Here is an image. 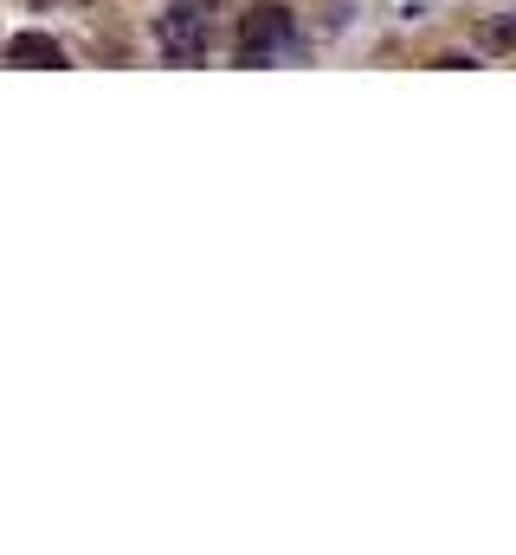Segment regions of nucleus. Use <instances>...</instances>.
<instances>
[{"mask_svg": "<svg viewBox=\"0 0 516 555\" xmlns=\"http://www.w3.org/2000/svg\"><path fill=\"white\" fill-rule=\"evenodd\" d=\"M291 39H297V20H291V7H253L246 20H240V39H233V59L240 65H278L284 52H291Z\"/></svg>", "mask_w": 516, "mask_h": 555, "instance_id": "f257e3e1", "label": "nucleus"}, {"mask_svg": "<svg viewBox=\"0 0 516 555\" xmlns=\"http://www.w3.org/2000/svg\"><path fill=\"white\" fill-rule=\"evenodd\" d=\"M155 39H162V52H168L175 65H201V59H207V26H201L194 7L162 13V20H155Z\"/></svg>", "mask_w": 516, "mask_h": 555, "instance_id": "f03ea898", "label": "nucleus"}, {"mask_svg": "<svg viewBox=\"0 0 516 555\" xmlns=\"http://www.w3.org/2000/svg\"><path fill=\"white\" fill-rule=\"evenodd\" d=\"M7 65H39V72H65V65H72V52H65L59 39H46V33H13V39H7Z\"/></svg>", "mask_w": 516, "mask_h": 555, "instance_id": "7ed1b4c3", "label": "nucleus"}, {"mask_svg": "<svg viewBox=\"0 0 516 555\" xmlns=\"http://www.w3.org/2000/svg\"><path fill=\"white\" fill-rule=\"evenodd\" d=\"M485 46L491 52H516V20H491L485 26Z\"/></svg>", "mask_w": 516, "mask_h": 555, "instance_id": "20e7f679", "label": "nucleus"}, {"mask_svg": "<svg viewBox=\"0 0 516 555\" xmlns=\"http://www.w3.org/2000/svg\"><path fill=\"white\" fill-rule=\"evenodd\" d=\"M181 7H194V13H214V7H220V0H181Z\"/></svg>", "mask_w": 516, "mask_h": 555, "instance_id": "39448f33", "label": "nucleus"}]
</instances>
